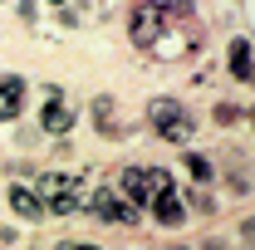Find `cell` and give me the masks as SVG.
I'll return each instance as SVG.
<instances>
[{
	"instance_id": "obj_4",
	"label": "cell",
	"mask_w": 255,
	"mask_h": 250,
	"mask_svg": "<svg viewBox=\"0 0 255 250\" xmlns=\"http://www.w3.org/2000/svg\"><path fill=\"white\" fill-rule=\"evenodd\" d=\"M94 216L108 221V226H123V221H132V201L118 196L113 187H103V191H94Z\"/></svg>"
},
{
	"instance_id": "obj_1",
	"label": "cell",
	"mask_w": 255,
	"mask_h": 250,
	"mask_svg": "<svg viewBox=\"0 0 255 250\" xmlns=\"http://www.w3.org/2000/svg\"><path fill=\"white\" fill-rule=\"evenodd\" d=\"M147 118H152V127H157V137H167V142H187L191 132H196V118H191L177 98H152Z\"/></svg>"
},
{
	"instance_id": "obj_2",
	"label": "cell",
	"mask_w": 255,
	"mask_h": 250,
	"mask_svg": "<svg viewBox=\"0 0 255 250\" xmlns=\"http://www.w3.org/2000/svg\"><path fill=\"white\" fill-rule=\"evenodd\" d=\"M39 201H44V211L49 216H74L79 211V177H64V172H49V177H39V191H34Z\"/></svg>"
},
{
	"instance_id": "obj_16",
	"label": "cell",
	"mask_w": 255,
	"mask_h": 250,
	"mask_svg": "<svg viewBox=\"0 0 255 250\" xmlns=\"http://www.w3.org/2000/svg\"><path fill=\"white\" fill-rule=\"evenodd\" d=\"M54 5H64V0H54Z\"/></svg>"
},
{
	"instance_id": "obj_15",
	"label": "cell",
	"mask_w": 255,
	"mask_h": 250,
	"mask_svg": "<svg viewBox=\"0 0 255 250\" xmlns=\"http://www.w3.org/2000/svg\"><path fill=\"white\" fill-rule=\"evenodd\" d=\"M69 250H98V246H69Z\"/></svg>"
},
{
	"instance_id": "obj_11",
	"label": "cell",
	"mask_w": 255,
	"mask_h": 250,
	"mask_svg": "<svg viewBox=\"0 0 255 250\" xmlns=\"http://www.w3.org/2000/svg\"><path fill=\"white\" fill-rule=\"evenodd\" d=\"M142 187H147V201H152V196H162V191H172V177H167V172H147V167H142Z\"/></svg>"
},
{
	"instance_id": "obj_12",
	"label": "cell",
	"mask_w": 255,
	"mask_h": 250,
	"mask_svg": "<svg viewBox=\"0 0 255 250\" xmlns=\"http://www.w3.org/2000/svg\"><path fill=\"white\" fill-rule=\"evenodd\" d=\"M123 187H128V196H132V201H147V187H142V167H128V172H123Z\"/></svg>"
},
{
	"instance_id": "obj_5",
	"label": "cell",
	"mask_w": 255,
	"mask_h": 250,
	"mask_svg": "<svg viewBox=\"0 0 255 250\" xmlns=\"http://www.w3.org/2000/svg\"><path fill=\"white\" fill-rule=\"evenodd\" d=\"M20 108H25V79H15V74H0V123L20 118Z\"/></svg>"
},
{
	"instance_id": "obj_13",
	"label": "cell",
	"mask_w": 255,
	"mask_h": 250,
	"mask_svg": "<svg viewBox=\"0 0 255 250\" xmlns=\"http://www.w3.org/2000/svg\"><path fill=\"white\" fill-rule=\"evenodd\" d=\"M94 113H98V127H103V132H118V118H113V103H108V98H98Z\"/></svg>"
},
{
	"instance_id": "obj_8",
	"label": "cell",
	"mask_w": 255,
	"mask_h": 250,
	"mask_svg": "<svg viewBox=\"0 0 255 250\" xmlns=\"http://www.w3.org/2000/svg\"><path fill=\"white\" fill-rule=\"evenodd\" d=\"M231 74L251 84V39H231Z\"/></svg>"
},
{
	"instance_id": "obj_6",
	"label": "cell",
	"mask_w": 255,
	"mask_h": 250,
	"mask_svg": "<svg viewBox=\"0 0 255 250\" xmlns=\"http://www.w3.org/2000/svg\"><path fill=\"white\" fill-rule=\"evenodd\" d=\"M10 211H15V216H25V221H44V216H49V211H44V201H39L30 187H10Z\"/></svg>"
},
{
	"instance_id": "obj_14",
	"label": "cell",
	"mask_w": 255,
	"mask_h": 250,
	"mask_svg": "<svg viewBox=\"0 0 255 250\" xmlns=\"http://www.w3.org/2000/svg\"><path fill=\"white\" fill-rule=\"evenodd\" d=\"M187 172L196 177V182H211V162H206L201 152H191V157H187Z\"/></svg>"
},
{
	"instance_id": "obj_9",
	"label": "cell",
	"mask_w": 255,
	"mask_h": 250,
	"mask_svg": "<svg viewBox=\"0 0 255 250\" xmlns=\"http://www.w3.org/2000/svg\"><path fill=\"white\" fill-rule=\"evenodd\" d=\"M142 5L162 10L167 20H172V15H177V20H191V15H196V0H142Z\"/></svg>"
},
{
	"instance_id": "obj_10",
	"label": "cell",
	"mask_w": 255,
	"mask_h": 250,
	"mask_svg": "<svg viewBox=\"0 0 255 250\" xmlns=\"http://www.w3.org/2000/svg\"><path fill=\"white\" fill-rule=\"evenodd\" d=\"M44 127H49V132H69V127H74V113H69L64 103H49V108H44Z\"/></svg>"
},
{
	"instance_id": "obj_3",
	"label": "cell",
	"mask_w": 255,
	"mask_h": 250,
	"mask_svg": "<svg viewBox=\"0 0 255 250\" xmlns=\"http://www.w3.org/2000/svg\"><path fill=\"white\" fill-rule=\"evenodd\" d=\"M128 34H132V44H137V49H152L162 34H167V15H162V10H152V5H137V10H132Z\"/></svg>"
},
{
	"instance_id": "obj_7",
	"label": "cell",
	"mask_w": 255,
	"mask_h": 250,
	"mask_svg": "<svg viewBox=\"0 0 255 250\" xmlns=\"http://www.w3.org/2000/svg\"><path fill=\"white\" fill-rule=\"evenodd\" d=\"M147 206H152V216H157L162 226H182V221H187V211H182V201H177V191H162V196H152Z\"/></svg>"
},
{
	"instance_id": "obj_17",
	"label": "cell",
	"mask_w": 255,
	"mask_h": 250,
	"mask_svg": "<svg viewBox=\"0 0 255 250\" xmlns=\"http://www.w3.org/2000/svg\"><path fill=\"white\" fill-rule=\"evenodd\" d=\"M177 250H187V246H177Z\"/></svg>"
}]
</instances>
